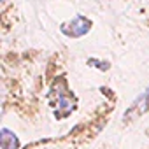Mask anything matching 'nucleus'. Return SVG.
I'll return each mask as SVG.
<instances>
[{
    "label": "nucleus",
    "mask_w": 149,
    "mask_h": 149,
    "mask_svg": "<svg viewBox=\"0 0 149 149\" xmlns=\"http://www.w3.org/2000/svg\"><path fill=\"white\" fill-rule=\"evenodd\" d=\"M90 28H91V21L90 19H86L84 16H76L72 21H68V23H65L61 26V32L65 35H68V37H81Z\"/></svg>",
    "instance_id": "f257e3e1"
},
{
    "label": "nucleus",
    "mask_w": 149,
    "mask_h": 149,
    "mask_svg": "<svg viewBox=\"0 0 149 149\" xmlns=\"http://www.w3.org/2000/svg\"><path fill=\"white\" fill-rule=\"evenodd\" d=\"M149 111V88L132 104V107L128 109V112L125 114V119H132V118H137L144 112Z\"/></svg>",
    "instance_id": "f03ea898"
},
{
    "label": "nucleus",
    "mask_w": 149,
    "mask_h": 149,
    "mask_svg": "<svg viewBox=\"0 0 149 149\" xmlns=\"http://www.w3.org/2000/svg\"><path fill=\"white\" fill-rule=\"evenodd\" d=\"M0 142H2V149H18V139L14 133L7 128H2V135H0Z\"/></svg>",
    "instance_id": "7ed1b4c3"
},
{
    "label": "nucleus",
    "mask_w": 149,
    "mask_h": 149,
    "mask_svg": "<svg viewBox=\"0 0 149 149\" xmlns=\"http://www.w3.org/2000/svg\"><path fill=\"white\" fill-rule=\"evenodd\" d=\"M56 111H63V114L72 111V102L67 95H58V102H56Z\"/></svg>",
    "instance_id": "20e7f679"
}]
</instances>
